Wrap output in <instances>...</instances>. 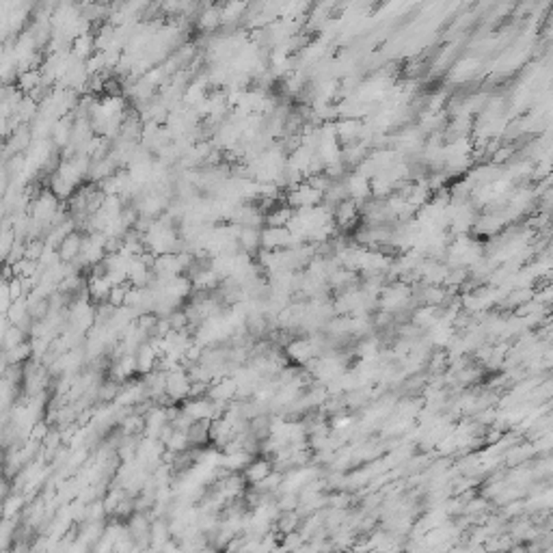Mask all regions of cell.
I'll return each mask as SVG.
<instances>
[{
  "instance_id": "2",
  "label": "cell",
  "mask_w": 553,
  "mask_h": 553,
  "mask_svg": "<svg viewBox=\"0 0 553 553\" xmlns=\"http://www.w3.org/2000/svg\"><path fill=\"white\" fill-rule=\"evenodd\" d=\"M273 471V460L271 458H266V456H261V458H253L247 467L242 469V476H245V480L249 482V484H255V482H259L261 478H266L268 474Z\"/></svg>"
},
{
  "instance_id": "5",
  "label": "cell",
  "mask_w": 553,
  "mask_h": 553,
  "mask_svg": "<svg viewBox=\"0 0 553 553\" xmlns=\"http://www.w3.org/2000/svg\"><path fill=\"white\" fill-rule=\"evenodd\" d=\"M5 355V359H7V363H24V361H28L33 357V346H31V339H26V341H22V344H18L15 348H11V351H5L3 353Z\"/></svg>"
},
{
  "instance_id": "6",
  "label": "cell",
  "mask_w": 553,
  "mask_h": 553,
  "mask_svg": "<svg viewBox=\"0 0 553 553\" xmlns=\"http://www.w3.org/2000/svg\"><path fill=\"white\" fill-rule=\"evenodd\" d=\"M188 448H190L188 432H182V430H173V434L164 441V450H169V452H173V454L186 452Z\"/></svg>"
},
{
  "instance_id": "3",
  "label": "cell",
  "mask_w": 553,
  "mask_h": 553,
  "mask_svg": "<svg viewBox=\"0 0 553 553\" xmlns=\"http://www.w3.org/2000/svg\"><path fill=\"white\" fill-rule=\"evenodd\" d=\"M26 339H31V335H28L22 327L18 325H9L3 333V337H0V351H11V348H15L18 344L26 341Z\"/></svg>"
},
{
  "instance_id": "4",
  "label": "cell",
  "mask_w": 553,
  "mask_h": 553,
  "mask_svg": "<svg viewBox=\"0 0 553 553\" xmlns=\"http://www.w3.org/2000/svg\"><path fill=\"white\" fill-rule=\"evenodd\" d=\"M188 439H190V445H208L210 443V422L206 419L193 422L188 428Z\"/></svg>"
},
{
  "instance_id": "7",
  "label": "cell",
  "mask_w": 553,
  "mask_h": 553,
  "mask_svg": "<svg viewBox=\"0 0 553 553\" xmlns=\"http://www.w3.org/2000/svg\"><path fill=\"white\" fill-rule=\"evenodd\" d=\"M128 287H130L128 281H126V283H119V285H112L110 294H108V303H110L112 307H122V305H124V299H126V292H128Z\"/></svg>"
},
{
  "instance_id": "1",
  "label": "cell",
  "mask_w": 553,
  "mask_h": 553,
  "mask_svg": "<svg viewBox=\"0 0 553 553\" xmlns=\"http://www.w3.org/2000/svg\"><path fill=\"white\" fill-rule=\"evenodd\" d=\"M82 234L80 231H72V234H67L63 240H61V245L56 247V255H59V259L61 261H65V264H70V261H74L78 255H80V249H82Z\"/></svg>"
}]
</instances>
